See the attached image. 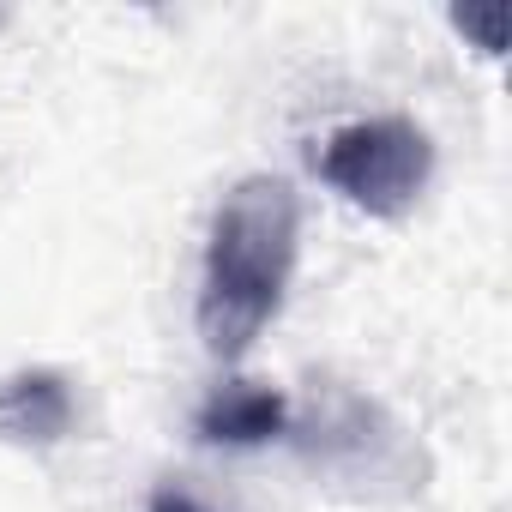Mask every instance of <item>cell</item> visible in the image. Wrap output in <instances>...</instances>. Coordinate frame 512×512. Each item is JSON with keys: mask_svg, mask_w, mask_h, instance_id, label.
<instances>
[{"mask_svg": "<svg viewBox=\"0 0 512 512\" xmlns=\"http://www.w3.org/2000/svg\"><path fill=\"white\" fill-rule=\"evenodd\" d=\"M302 199L284 175H241L211 211L205 272H199V338L217 362L253 350L296 278Z\"/></svg>", "mask_w": 512, "mask_h": 512, "instance_id": "1", "label": "cell"}, {"mask_svg": "<svg viewBox=\"0 0 512 512\" xmlns=\"http://www.w3.org/2000/svg\"><path fill=\"white\" fill-rule=\"evenodd\" d=\"M284 434H296L314 464H326V470H338V476H350L362 488L398 482L410 494V482L422 476V464L410 458L404 428L374 398H362V392H326V398H314L302 416H290Z\"/></svg>", "mask_w": 512, "mask_h": 512, "instance_id": "3", "label": "cell"}, {"mask_svg": "<svg viewBox=\"0 0 512 512\" xmlns=\"http://www.w3.org/2000/svg\"><path fill=\"white\" fill-rule=\"evenodd\" d=\"M79 428V392L61 368H19L0 380V440L7 446H61Z\"/></svg>", "mask_w": 512, "mask_h": 512, "instance_id": "4", "label": "cell"}, {"mask_svg": "<svg viewBox=\"0 0 512 512\" xmlns=\"http://www.w3.org/2000/svg\"><path fill=\"white\" fill-rule=\"evenodd\" d=\"M151 512H211V506H205L187 482H163V488L151 494Z\"/></svg>", "mask_w": 512, "mask_h": 512, "instance_id": "6", "label": "cell"}, {"mask_svg": "<svg viewBox=\"0 0 512 512\" xmlns=\"http://www.w3.org/2000/svg\"><path fill=\"white\" fill-rule=\"evenodd\" d=\"M314 169L344 205L368 217H404L434 181V139L404 115H374L338 127L314 151Z\"/></svg>", "mask_w": 512, "mask_h": 512, "instance_id": "2", "label": "cell"}, {"mask_svg": "<svg viewBox=\"0 0 512 512\" xmlns=\"http://www.w3.org/2000/svg\"><path fill=\"white\" fill-rule=\"evenodd\" d=\"M284 428H290V404L266 380H223L199 410V434L217 446H266Z\"/></svg>", "mask_w": 512, "mask_h": 512, "instance_id": "5", "label": "cell"}]
</instances>
